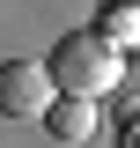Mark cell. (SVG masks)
Segmentation results:
<instances>
[{
    "mask_svg": "<svg viewBox=\"0 0 140 148\" xmlns=\"http://www.w3.org/2000/svg\"><path fill=\"white\" fill-rule=\"evenodd\" d=\"M44 126H52L59 148H81V141H96V133H103V111H96V96H52Z\"/></svg>",
    "mask_w": 140,
    "mask_h": 148,
    "instance_id": "3957f363",
    "label": "cell"
},
{
    "mask_svg": "<svg viewBox=\"0 0 140 148\" xmlns=\"http://www.w3.org/2000/svg\"><path fill=\"white\" fill-rule=\"evenodd\" d=\"M59 96L44 59H0V119H44Z\"/></svg>",
    "mask_w": 140,
    "mask_h": 148,
    "instance_id": "7a4b0ae2",
    "label": "cell"
},
{
    "mask_svg": "<svg viewBox=\"0 0 140 148\" xmlns=\"http://www.w3.org/2000/svg\"><path fill=\"white\" fill-rule=\"evenodd\" d=\"M44 67H52L59 96H96V104H103V96L125 82V52L111 45V37H96V30H74V37H59L52 52H44Z\"/></svg>",
    "mask_w": 140,
    "mask_h": 148,
    "instance_id": "6da1fadb",
    "label": "cell"
},
{
    "mask_svg": "<svg viewBox=\"0 0 140 148\" xmlns=\"http://www.w3.org/2000/svg\"><path fill=\"white\" fill-rule=\"evenodd\" d=\"M96 37H111L118 52H133L140 45V0H103L96 8Z\"/></svg>",
    "mask_w": 140,
    "mask_h": 148,
    "instance_id": "277c9868",
    "label": "cell"
},
{
    "mask_svg": "<svg viewBox=\"0 0 140 148\" xmlns=\"http://www.w3.org/2000/svg\"><path fill=\"white\" fill-rule=\"evenodd\" d=\"M118 148H140V119H125V126H118Z\"/></svg>",
    "mask_w": 140,
    "mask_h": 148,
    "instance_id": "5b68a950",
    "label": "cell"
}]
</instances>
